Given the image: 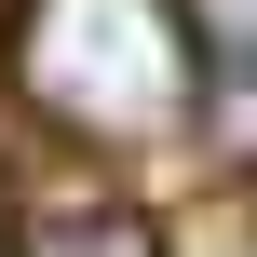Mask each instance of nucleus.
I'll use <instances>...</instances> for the list:
<instances>
[{
    "label": "nucleus",
    "instance_id": "obj_1",
    "mask_svg": "<svg viewBox=\"0 0 257 257\" xmlns=\"http://www.w3.org/2000/svg\"><path fill=\"white\" fill-rule=\"evenodd\" d=\"M27 95L68 136H163L203 81H190V27L176 0H27Z\"/></svg>",
    "mask_w": 257,
    "mask_h": 257
},
{
    "label": "nucleus",
    "instance_id": "obj_2",
    "mask_svg": "<svg viewBox=\"0 0 257 257\" xmlns=\"http://www.w3.org/2000/svg\"><path fill=\"white\" fill-rule=\"evenodd\" d=\"M14 257H163V244H149V217L108 203V190H41V203L14 217Z\"/></svg>",
    "mask_w": 257,
    "mask_h": 257
}]
</instances>
